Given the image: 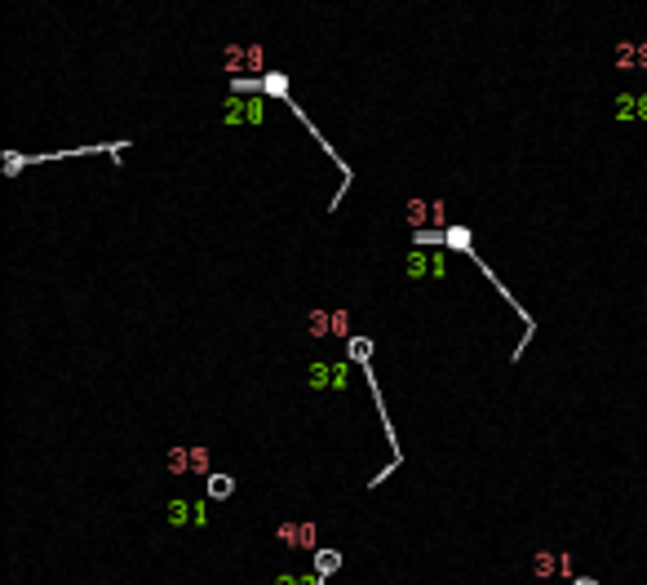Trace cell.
Instances as JSON below:
<instances>
[{
    "mask_svg": "<svg viewBox=\"0 0 647 585\" xmlns=\"http://www.w3.org/2000/svg\"><path fill=\"white\" fill-rule=\"evenodd\" d=\"M168 470H177V475H186V470L204 475V470H209V452L204 448H173L168 452Z\"/></svg>",
    "mask_w": 647,
    "mask_h": 585,
    "instance_id": "1",
    "label": "cell"
},
{
    "mask_svg": "<svg viewBox=\"0 0 647 585\" xmlns=\"http://www.w3.org/2000/svg\"><path fill=\"white\" fill-rule=\"evenodd\" d=\"M346 328H351V315H346V310H315L311 315V333L315 337H328V333L342 337Z\"/></svg>",
    "mask_w": 647,
    "mask_h": 585,
    "instance_id": "2",
    "label": "cell"
},
{
    "mask_svg": "<svg viewBox=\"0 0 647 585\" xmlns=\"http://www.w3.org/2000/svg\"><path fill=\"white\" fill-rule=\"evenodd\" d=\"M279 541H284L288 550H315L320 532H315L311 523H284V527H279Z\"/></svg>",
    "mask_w": 647,
    "mask_h": 585,
    "instance_id": "3",
    "label": "cell"
},
{
    "mask_svg": "<svg viewBox=\"0 0 647 585\" xmlns=\"http://www.w3.org/2000/svg\"><path fill=\"white\" fill-rule=\"evenodd\" d=\"M227 62H231L236 71H244V67H249V71H262V49H257V45H231V49H227Z\"/></svg>",
    "mask_w": 647,
    "mask_h": 585,
    "instance_id": "4",
    "label": "cell"
},
{
    "mask_svg": "<svg viewBox=\"0 0 647 585\" xmlns=\"http://www.w3.org/2000/svg\"><path fill=\"white\" fill-rule=\"evenodd\" d=\"M616 62H621V67H643L647 71V45H621V49H616Z\"/></svg>",
    "mask_w": 647,
    "mask_h": 585,
    "instance_id": "5",
    "label": "cell"
},
{
    "mask_svg": "<svg viewBox=\"0 0 647 585\" xmlns=\"http://www.w3.org/2000/svg\"><path fill=\"white\" fill-rule=\"evenodd\" d=\"M555 568H563V572H568V559H559V554L541 550V554H537V577H555Z\"/></svg>",
    "mask_w": 647,
    "mask_h": 585,
    "instance_id": "6",
    "label": "cell"
}]
</instances>
